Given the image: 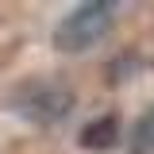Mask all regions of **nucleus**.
Segmentation results:
<instances>
[{
	"label": "nucleus",
	"mask_w": 154,
	"mask_h": 154,
	"mask_svg": "<svg viewBox=\"0 0 154 154\" xmlns=\"http://www.w3.org/2000/svg\"><path fill=\"white\" fill-rule=\"evenodd\" d=\"M112 23H116V4L112 0H89V4L73 8L54 27V46L66 50V54L89 50V46H96L100 38L112 31Z\"/></svg>",
	"instance_id": "f257e3e1"
},
{
	"label": "nucleus",
	"mask_w": 154,
	"mask_h": 154,
	"mask_svg": "<svg viewBox=\"0 0 154 154\" xmlns=\"http://www.w3.org/2000/svg\"><path fill=\"white\" fill-rule=\"evenodd\" d=\"M31 96L35 100H27V108L23 112L35 116V119H42V123H54V119H62V116L69 112V104H73V96L66 93V89H46V85H38V89H31Z\"/></svg>",
	"instance_id": "f03ea898"
},
{
	"label": "nucleus",
	"mask_w": 154,
	"mask_h": 154,
	"mask_svg": "<svg viewBox=\"0 0 154 154\" xmlns=\"http://www.w3.org/2000/svg\"><path fill=\"white\" fill-rule=\"evenodd\" d=\"M112 139H116V116H100V119L89 123L85 135H81V143H85V146H93V150L112 146Z\"/></svg>",
	"instance_id": "7ed1b4c3"
},
{
	"label": "nucleus",
	"mask_w": 154,
	"mask_h": 154,
	"mask_svg": "<svg viewBox=\"0 0 154 154\" xmlns=\"http://www.w3.org/2000/svg\"><path fill=\"white\" fill-rule=\"evenodd\" d=\"M131 154H154V108L135 123V131H131Z\"/></svg>",
	"instance_id": "20e7f679"
}]
</instances>
